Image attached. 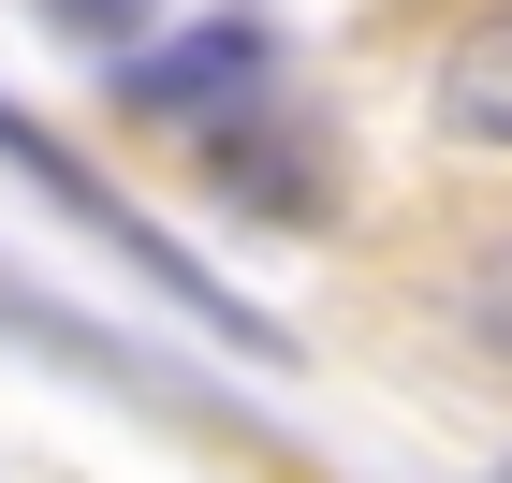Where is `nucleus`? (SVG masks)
Returning <instances> with one entry per match:
<instances>
[{"label": "nucleus", "mask_w": 512, "mask_h": 483, "mask_svg": "<svg viewBox=\"0 0 512 483\" xmlns=\"http://www.w3.org/2000/svg\"><path fill=\"white\" fill-rule=\"evenodd\" d=\"M0 161H15V176H30L44 205H74V220H88V235H103V249H118V264H147V279L176 293V308H191L205 337H220V352H249V366H278V322L249 308V293H220V279H205V264H191V249H176V235H147V205H132V191H103V176H88L74 147H44V132L15 118V103H0Z\"/></svg>", "instance_id": "obj_1"}, {"label": "nucleus", "mask_w": 512, "mask_h": 483, "mask_svg": "<svg viewBox=\"0 0 512 483\" xmlns=\"http://www.w3.org/2000/svg\"><path fill=\"white\" fill-rule=\"evenodd\" d=\"M264 59H278V44L249 30V15H220V30H191V44H147V59H118V118L205 132V118H235L249 88H264Z\"/></svg>", "instance_id": "obj_2"}, {"label": "nucleus", "mask_w": 512, "mask_h": 483, "mask_svg": "<svg viewBox=\"0 0 512 483\" xmlns=\"http://www.w3.org/2000/svg\"><path fill=\"white\" fill-rule=\"evenodd\" d=\"M205 176H220L235 205H264V220H322V205H337V161H322V147H293L264 103L205 118Z\"/></svg>", "instance_id": "obj_3"}, {"label": "nucleus", "mask_w": 512, "mask_h": 483, "mask_svg": "<svg viewBox=\"0 0 512 483\" xmlns=\"http://www.w3.org/2000/svg\"><path fill=\"white\" fill-rule=\"evenodd\" d=\"M425 118L454 132V147H512V0H483L469 30L439 44V88H425Z\"/></svg>", "instance_id": "obj_4"}, {"label": "nucleus", "mask_w": 512, "mask_h": 483, "mask_svg": "<svg viewBox=\"0 0 512 483\" xmlns=\"http://www.w3.org/2000/svg\"><path fill=\"white\" fill-rule=\"evenodd\" d=\"M44 15H59L74 44H132V15H147V0H44Z\"/></svg>", "instance_id": "obj_5"}]
</instances>
